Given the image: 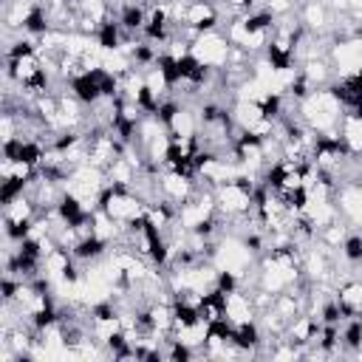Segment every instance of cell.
I'll return each mask as SVG.
<instances>
[{
	"instance_id": "1",
	"label": "cell",
	"mask_w": 362,
	"mask_h": 362,
	"mask_svg": "<svg viewBox=\"0 0 362 362\" xmlns=\"http://www.w3.org/2000/svg\"><path fill=\"white\" fill-rule=\"evenodd\" d=\"M99 209L105 215H110L119 223H133L139 218H144L147 204L133 192V189H122V187H105L102 198H99Z\"/></svg>"
},
{
	"instance_id": "2",
	"label": "cell",
	"mask_w": 362,
	"mask_h": 362,
	"mask_svg": "<svg viewBox=\"0 0 362 362\" xmlns=\"http://www.w3.org/2000/svg\"><path fill=\"white\" fill-rule=\"evenodd\" d=\"M189 54L206 68V71H223L229 65V54H232V42L226 40V34L221 28L215 31H204L192 40Z\"/></svg>"
},
{
	"instance_id": "3",
	"label": "cell",
	"mask_w": 362,
	"mask_h": 362,
	"mask_svg": "<svg viewBox=\"0 0 362 362\" xmlns=\"http://www.w3.org/2000/svg\"><path fill=\"white\" fill-rule=\"evenodd\" d=\"M328 59L334 65L337 79L362 74V34L334 40L331 48H328Z\"/></svg>"
},
{
	"instance_id": "4",
	"label": "cell",
	"mask_w": 362,
	"mask_h": 362,
	"mask_svg": "<svg viewBox=\"0 0 362 362\" xmlns=\"http://www.w3.org/2000/svg\"><path fill=\"white\" fill-rule=\"evenodd\" d=\"M184 28H189L192 34H204V31L221 28L218 3L215 0H189L187 11H184Z\"/></svg>"
},
{
	"instance_id": "5",
	"label": "cell",
	"mask_w": 362,
	"mask_h": 362,
	"mask_svg": "<svg viewBox=\"0 0 362 362\" xmlns=\"http://www.w3.org/2000/svg\"><path fill=\"white\" fill-rule=\"evenodd\" d=\"M297 20L311 34H328L331 37V31H334V14H331L325 0H300Z\"/></svg>"
},
{
	"instance_id": "6",
	"label": "cell",
	"mask_w": 362,
	"mask_h": 362,
	"mask_svg": "<svg viewBox=\"0 0 362 362\" xmlns=\"http://www.w3.org/2000/svg\"><path fill=\"white\" fill-rule=\"evenodd\" d=\"M223 320L232 328L246 325V322H257V308H255L252 294L246 288H232L223 294Z\"/></svg>"
},
{
	"instance_id": "7",
	"label": "cell",
	"mask_w": 362,
	"mask_h": 362,
	"mask_svg": "<svg viewBox=\"0 0 362 362\" xmlns=\"http://www.w3.org/2000/svg\"><path fill=\"white\" fill-rule=\"evenodd\" d=\"M334 297L342 314H359L362 311V277H345L334 286Z\"/></svg>"
},
{
	"instance_id": "8",
	"label": "cell",
	"mask_w": 362,
	"mask_h": 362,
	"mask_svg": "<svg viewBox=\"0 0 362 362\" xmlns=\"http://www.w3.org/2000/svg\"><path fill=\"white\" fill-rule=\"evenodd\" d=\"M339 139L351 156H362V113H345L342 116Z\"/></svg>"
},
{
	"instance_id": "9",
	"label": "cell",
	"mask_w": 362,
	"mask_h": 362,
	"mask_svg": "<svg viewBox=\"0 0 362 362\" xmlns=\"http://www.w3.org/2000/svg\"><path fill=\"white\" fill-rule=\"evenodd\" d=\"M257 3H260V8L272 11L274 17L294 14V11H297V6H300V0H257Z\"/></svg>"
}]
</instances>
